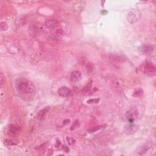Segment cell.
Listing matches in <instances>:
<instances>
[{
    "label": "cell",
    "mask_w": 156,
    "mask_h": 156,
    "mask_svg": "<svg viewBox=\"0 0 156 156\" xmlns=\"http://www.w3.org/2000/svg\"><path fill=\"white\" fill-rule=\"evenodd\" d=\"M0 26H1V29L2 31H5L8 29V25L5 22H2L1 25H0Z\"/></svg>",
    "instance_id": "5bb4252c"
},
{
    "label": "cell",
    "mask_w": 156,
    "mask_h": 156,
    "mask_svg": "<svg viewBox=\"0 0 156 156\" xmlns=\"http://www.w3.org/2000/svg\"><path fill=\"white\" fill-rule=\"evenodd\" d=\"M15 87L17 91L23 96L33 95L35 92V86L32 82L24 78H20L15 81Z\"/></svg>",
    "instance_id": "6da1fadb"
},
{
    "label": "cell",
    "mask_w": 156,
    "mask_h": 156,
    "mask_svg": "<svg viewBox=\"0 0 156 156\" xmlns=\"http://www.w3.org/2000/svg\"><path fill=\"white\" fill-rule=\"evenodd\" d=\"M140 15V14L138 10H137V11L136 10H132V11H131L128 14L127 16V20L130 23L134 24L137 22L139 19Z\"/></svg>",
    "instance_id": "7a4b0ae2"
},
{
    "label": "cell",
    "mask_w": 156,
    "mask_h": 156,
    "mask_svg": "<svg viewBox=\"0 0 156 156\" xmlns=\"http://www.w3.org/2000/svg\"><path fill=\"white\" fill-rule=\"evenodd\" d=\"M57 93L60 97L62 98H66L70 95L71 90L66 86H62L58 89Z\"/></svg>",
    "instance_id": "5b68a950"
},
{
    "label": "cell",
    "mask_w": 156,
    "mask_h": 156,
    "mask_svg": "<svg viewBox=\"0 0 156 156\" xmlns=\"http://www.w3.org/2000/svg\"><path fill=\"white\" fill-rule=\"evenodd\" d=\"M50 109L49 107H46L45 109L41 110L37 114V118L38 120H43Z\"/></svg>",
    "instance_id": "8fae6325"
},
{
    "label": "cell",
    "mask_w": 156,
    "mask_h": 156,
    "mask_svg": "<svg viewBox=\"0 0 156 156\" xmlns=\"http://www.w3.org/2000/svg\"><path fill=\"white\" fill-rule=\"evenodd\" d=\"M142 95H143V91L141 89L137 90V91L135 92L134 94V95L136 96V97H141Z\"/></svg>",
    "instance_id": "e0dca14e"
},
{
    "label": "cell",
    "mask_w": 156,
    "mask_h": 156,
    "mask_svg": "<svg viewBox=\"0 0 156 156\" xmlns=\"http://www.w3.org/2000/svg\"><path fill=\"white\" fill-rule=\"evenodd\" d=\"M99 101V99H91L89 101H87V103L90 104V103H98V102Z\"/></svg>",
    "instance_id": "ac0fdd59"
},
{
    "label": "cell",
    "mask_w": 156,
    "mask_h": 156,
    "mask_svg": "<svg viewBox=\"0 0 156 156\" xmlns=\"http://www.w3.org/2000/svg\"><path fill=\"white\" fill-rule=\"evenodd\" d=\"M154 50V47L150 45H144L140 48V51L143 54L148 55L151 54Z\"/></svg>",
    "instance_id": "ba28073f"
},
{
    "label": "cell",
    "mask_w": 156,
    "mask_h": 156,
    "mask_svg": "<svg viewBox=\"0 0 156 156\" xmlns=\"http://www.w3.org/2000/svg\"><path fill=\"white\" fill-rule=\"evenodd\" d=\"M144 70L147 74L154 75L155 73V68L150 62H147L146 65L144 67Z\"/></svg>",
    "instance_id": "30bf717a"
},
{
    "label": "cell",
    "mask_w": 156,
    "mask_h": 156,
    "mask_svg": "<svg viewBox=\"0 0 156 156\" xmlns=\"http://www.w3.org/2000/svg\"><path fill=\"white\" fill-rule=\"evenodd\" d=\"M5 82H6L5 76L3 75V73H1V74H0V83H1V85L2 86L3 84H4Z\"/></svg>",
    "instance_id": "2e32d148"
},
{
    "label": "cell",
    "mask_w": 156,
    "mask_h": 156,
    "mask_svg": "<svg viewBox=\"0 0 156 156\" xmlns=\"http://www.w3.org/2000/svg\"><path fill=\"white\" fill-rule=\"evenodd\" d=\"M9 132L10 136L13 137L15 136L16 135L18 132V130L17 127L15 125V124H10L9 128Z\"/></svg>",
    "instance_id": "7c38bea8"
},
{
    "label": "cell",
    "mask_w": 156,
    "mask_h": 156,
    "mask_svg": "<svg viewBox=\"0 0 156 156\" xmlns=\"http://www.w3.org/2000/svg\"><path fill=\"white\" fill-rule=\"evenodd\" d=\"M4 143L5 145H6L7 147H11L12 145H15L16 143L14 142L12 140H5L4 141Z\"/></svg>",
    "instance_id": "4fadbf2b"
},
{
    "label": "cell",
    "mask_w": 156,
    "mask_h": 156,
    "mask_svg": "<svg viewBox=\"0 0 156 156\" xmlns=\"http://www.w3.org/2000/svg\"><path fill=\"white\" fill-rule=\"evenodd\" d=\"M152 148V144L151 143H145L141 146H140L138 149L136 150V153L137 155H144L148 152Z\"/></svg>",
    "instance_id": "3957f363"
},
{
    "label": "cell",
    "mask_w": 156,
    "mask_h": 156,
    "mask_svg": "<svg viewBox=\"0 0 156 156\" xmlns=\"http://www.w3.org/2000/svg\"><path fill=\"white\" fill-rule=\"evenodd\" d=\"M45 26L49 30H54L59 26V23L55 20H48L45 23Z\"/></svg>",
    "instance_id": "52a82bcc"
},
{
    "label": "cell",
    "mask_w": 156,
    "mask_h": 156,
    "mask_svg": "<svg viewBox=\"0 0 156 156\" xmlns=\"http://www.w3.org/2000/svg\"><path fill=\"white\" fill-rule=\"evenodd\" d=\"M137 128L136 125L132 124H129L124 128V132L127 135H132L137 132Z\"/></svg>",
    "instance_id": "8992f818"
},
{
    "label": "cell",
    "mask_w": 156,
    "mask_h": 156,
    "mask_svg": "<svg viewBox=\"0 0 156 156\" xmlns=\"http://www.w3.org/2000/svg\"><path fill=\"white\" fill-rule=\"evenodd\" d=\"M81 79V73L80 71L75 70L71 73L70 75V81L74 83L78 82Z\"/></svg>",
    "instance_id": "9c48e42d"
},
{
    "label": "cell",
    "mask_w": 156,
    "mask_h": 156,
    "mask_svg": "<svg viewBox=\"0 0 156 156\" xmlns=\"http://www.w3.org/2000/svg\"><path fill=\"white\" fill-rule=\"evenodd\" d=\"M126 116L128 120L131 123V121H133L135 119L137 118L139 116V112L136 108H131L126 112Z\"/></svg>",
    "instance_id": "277c9868"
},
{
    "label": "cell",
    "mask_w": 156,
    "mask_h": 156,
    "mask_svg": "<svg viewBox=\"0 0 156 156\" xmlns=\"http://www.w3.org/2000/svg\"><path fill=\"white\" fill-rule=\"evenodd\" d=\"M67 141L69 145H73L76 143V140L73 137H67Z\"/></svg>",
    "instance_id": "9a60e30c"
},
{
    "label": "cell",
    "mask_w": 156,
    "mask_h": 156,
    "mask_svg": "<svg viewBox=\"0 0 156 156\" xmlns=\"http://www.w3.org/2000/svg\"><path fill=\"white\" fill-rule=\"evenodd\" d=\"M100 128H101V127H98V128H96L93 129H91V130H90V131H89V132H95L96 131L99 130Z\"/></svg>",
    "instance_id": "d6986e66"
}]
</instances>
